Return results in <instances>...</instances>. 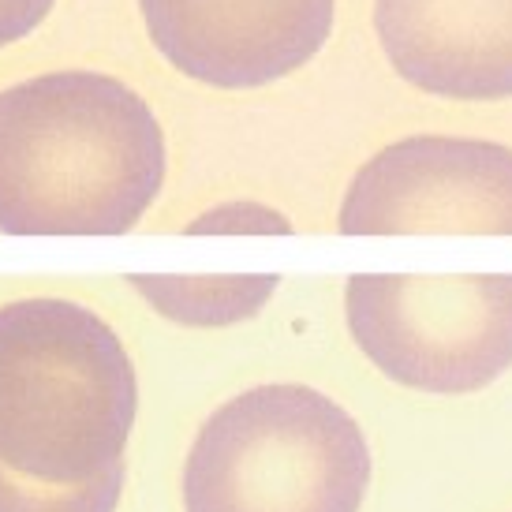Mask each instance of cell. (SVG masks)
<instances>
[{
    "mask_svg": "<svg viewBox=\"0 0 512 512\" xmlns=\"http://www.w3.org/2000/svg\"><path fill=\"white\" fill-rule=\"evenodd\" d=\"M128 285L165 314L169 322L191 329L236 326L255 318L277 292V277H128Z\"/></svg>",
    "mask_w": 512,
    "mask_h": 512,
    "instance_id": "obj_8",
    "label": "cell"
},
{
    "mask_svg": "<svg viewBox=\"0 0 512 512\" xmlns=\"http://www.w3.org/2000/svg\"><path fill=\"white\" fill-rule=\"evenodd\" d=\"M344 236H512V150L486 139L412 135L352 176Z\"/></svg>",
    "mask_w": 512,
    "mask_h": 512,
    "instance_id": "obj_5",
    "label": "cell"
},
{
    "mask_svg": "<svg viewBox=\"0 0 512 512\" xmlns=\"http://www.w3.org/2000/svg\"><path fill=\"white\" fill-rule=\"evenodd\" d=\"M53 4L57 0H0V49L27 38L34 27H42V19L53 12Z\"/></svg>",
    "mask_w": 512,
    "mask_h": 512,
    "instance_id": "obj_10",
    "label": "cell"
},
{
    "mask_svg": "<svg viewBox=\"0 0 512 512\" xmlns=\"http://www.w3.org/2000/svg\"><path fill=\"white\" fill-rule=\"evenodd\" d=\"M161 184V124L120 79L53 72L0 90V232L124 236Z\"/></svg>",
    "mask_w": 512,
    "mask_h": 512,
    "instance_id": "obj_2",
    "label": "cell"
},
{
    "mask_svg": "<svg viewBox=\"0 0 512 512\" xmlns=\"http://www.w3.org/2000/svg\"><path fill=\"white\" fill-rule=\"evenodd\" d=\"M370 445L311 385H255L221 404L184 464V512H359Z\"/></svg>",
    "mask_w": 512,
    "mask_h": 512,
    "instance_id": "obj_3",
    "label": "cell"
},
{
    "mask_svg": "<svg viewBox=\"0 0 512 512\" xmlns=\"http://www.w3.org/2000/svg\"><path fill=\"white\" fill-rule=\"evenodd\" d=\"M292 232L285 217L258 202H225L187 225V236H281Z\"/></svg>",
    "mask_w": 512,
    "mask_h": 512,
    "instance_id": "obj_9",
    "label": "cell"
},
{
    "mask_svg": "<svg viewBox=\"0 0 512 512\" xmlns=\"http://www.w3.org/2000/svg\"><path fill=\"white\" fill-rule=\"evenodd\" d=\"M146 34L187 79L255 90L326 45L337 0H139Z\"/></svg>",
    "mask_w": 512,
    "mask_h": 512,
    "instance_id": "obj_6",
    "label": "cell"
},
{
    "mask_svg": "<svg viewBox=\"0 0 512 512\" xmlns=\"http://www.w3.org/2000/svg\"><path fill=\"white\" fill-rule=\"evenodd\" d=\"M374 30L400 79L434 98H512V0H374Z\"/></svg>",
    "mask_w": 512,
    "mask_h": 512,
    "instance_id": "obj_7",
    "label": "cell"
},
{
    "mask_svg": "<svg viewBox=\"0 0 512 512\" xmlns=\"http://www.w3.org/2000/svg\"><path fill=\"white\" fill-rule=\"evenodd\" d=\"M135 412L105 318L53 296L0 307V512H116Z\"/></svg>",
    "mask_w": 512,
    "mask_h": 512,
    "instance_id": "obj_1",
    "label": "cell"
},
{
    "mask_svg": "<svg viewBox=\"0 0 512 512\" xmlns=\"http://www.w3.org/2000/svg\"><path fill=\"white\" fill-rule=\"evenodd\" d=\"M344 314L359 352L419 393H479L512 367V273H356Z\"/></svg>",
    "mask_w": 512,
    "mask_h": 512,
    "instance_id": "obj_4",
    "label": "cell"
}]
</instances>
